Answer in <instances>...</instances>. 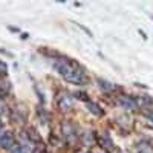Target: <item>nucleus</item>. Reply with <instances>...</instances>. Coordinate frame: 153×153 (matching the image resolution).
<instances>
[{"mask_svg": "<svg viewBox=\"0 0 153 153\" xmlns=\"http://www.w3.org/2000/svg\"><path fill=\"white\" fill-rule=\"evenodd\" d=\"M68 83H72V84H76V86H86L89 78H87V75L84 72V69L78 65V66H75L69 74H66L65 76H63Z\"/></svg>", "mask_w": 153, "mask_h": 153, "instance_id": "obj_1", "label": "nucleus"}, {"mask_svg": "<svg viewBox=\"0 0 153 153\" xmlns=\"http://www.w3.org/2000/svg\"><path fill=\"white\" fill-rule=\"evenodd\" d=\"M16 146V138L9 130H0V147L2 149H12Z\"/></svg>", "mask_w": 153, "mask_h": 153, "instance_id": "obj_2", "label": "nucleus"}, {"mask_svg": "<svg viewBox=\"0 0 153 153\" xmlns=\"http://www.w3.org/2000/svg\"><path fill=\"white\" fill-rule=\"evenodd\" d=\"M117 103L126 109V110H136L138 109V101L133 98V97H129V95H123L117 100Z\"/></svg>", "mask_w": 153, "mask_h": 153, "instance_id": "obj_3", "label": "nucleus"}, {"mask_svg": "<svg viewBox=\"0 0 153 153\" xmlns=\"http://www.w3.org/2000/svg\"><path fill=\"white\" fill-rule=\"evenodd\" d=\"M11 153H34V143L31 141L19 143L11 149Z\"/></svg>", "mask_w": 153, "mask_h": 153, "instance_id": "obj_4", "label": "nucleus"}, {"mask_svg": "<svg viewBox=\"0 0 153 153\" xmlns=\"http://www.w3.org/2000/svg\"><path fill=\"white\" fill-rule=\"evenodd\" d=\"M136 152L138 153H152L153 152V141L149 138H143L141 143L136 146Z\"/></svg>", "mask_w": 153, "mask_h": 153, "instance_id": "obj_5", "label": "nucleus"}, {"mask_svg": "<svg viewBox=\"0 0 153 153\" xmlns=\"http://www.w3.org/2000/svg\"><path fill=\"white\" fill-rule=\"evenodd\" d=\"M58 107L61 110H69L72 107V97L69 94H63L58 97Z\"/></svg>", "mask_w": 153, "mask_h": 153, "instance_id": "obj_6", "label": "nucleus"}, {"mask_svg": "<svg viewBox=\"0 0 153 153\" xmlns=\"http://www.w3.org/2000/svg\"><path fill=\"white\" fill-rule=\"evenodd\" d=\"M87 110L91 112L92 115H95V117H103V109H101L97 103H94V101H87Z\"/></svg>", "mask_w": 153, "mask_h": 153, "instance_id": "obj_7", "label": "nucleus"}, {"mask_svg": "<svg viewBox=\"0 0 153 153\" xmlns=\"http://www.w3.org/2000/svg\"><path fill=\"white\" fill-rule=\"evenodd\" d=\"M97 83H98V86H100L101 91H104V92H112L113 89H115V86H113L112 83H109V81H106V80H103V78H97Z\"/></svg>", "mask_w": 153, "mask_h": 153, "instance_id": "obj_8", "label": "nucleus"}, {"mask_svg": "<svg viewBox=\"0 0 153 153\" xmlns=\"http://www.w3.org/2000/svg\"><path fill=\"white\" fill-rule=\"evenodd\" d=\"M11 91V84L9 81H5L3 78H0V98H5Z\"/></svg>", "mask_w": 153, "mask_h": 153, "instance_id": "obj_9", "label": "nucleus"}, {"mask_svg": "<svg viewBox=\"0 0 153 153\" xmlns=\"http://www.w3.org/2000/svg\"><path fill=\"white\" fill-rule=\"evenodd\" d=\"M101 144H103V147H107V149L113 147V141H112V138L107 132H104L103 135H101Z\"/></svg>", "mask_w": 153, "mask_h": 153, "instance_id": "obj_10", "label": "nucleus"}, {"mask_svg": "<svg viewBox=\"0 0 153 153\" xmlns=\"http://www.w3.org/2000/svg\"><path fill=\"white\" fill-rule=\"evenodd\" d=\"M28 132V141H31V143H38V141H42V138H40V135H38L34 129H28L26 130Z\"/></svg>", "mask_w": 153, "mask_h": 153, "instance_id": "obj_11", "label": "nucleus"}, {"mask_svg": "<svg viewBox=\"0 0 153 153\" xmlns=\"http://www.w3.org/2000/svg\"><path fill=\"white\" fill-rule=\"evenodd\" d=\"M138 103H141L143 106H149V104H153V98H150L147 95H141V98L138 100Z\"/></svg>", "mask_w": 153, "mask_h": 153, "instance_id": "obj_12", "label": "nucleus"}, {"mask_svg": "<svg viewBox=\"0 0 153 153\" xmlns=\"http://www.w3.org/2000/svg\"><path fill=\"white\" fill-rule=\"evenodd\" d=\"M6 72H8V65L3 60H0V76H5Z\"/></svg>", "mask_w": 153, "mask_h": 153, "instance_id": "obj_13", "label": "nucleus"}, {"mask_svg": "<svg viewBox=\"0 0 153 153\" xmlns=\"http://www.w3.org/2000/svg\"><path fill=\"white\" fill-rule=\"evenodd\" d=\"M38 115H40V120H42L40 123L42 124H46L48 123V113H46V110L43 109V112H42V109H40V110H38Z\"/></svg>", "mask_w": 153, "mask_h": 153, "instance_id": "obj_14", "label": "nucleus"}, {"mask_svg": "<svg viewBox=\"0 0 153 153\" xmlns=\"http://www.w3.org/2000/svg\"><path fill=\"white\" fill-rule=\"evenodd\" d=\"M75 97L78 98V100H83V101H86V103H87V101H91V100L87 98V94H84V92H78V94H75Z\"/></svg>", "mask_w": 153, "mask_h": 153, "instance_id": "obj_15", "label": "nucleus"}, {"mask_svg": "<svg viewBox=\"0 0 153 153\" xmlns=\"http://www.w3.org/2000/svg\"><path fill=\"white\" fill-rule=\"evenodd\" d=\"M34 89H35V94L38 95V100H40V103H43V104H45V101H46V100H45V95H42V92L38 91V87H37V86H35Z\"/></svg>", "mask_w": 153, "mask_h": 153, "instance_id": "obj_16", "label": "nucleus"}, {"mask_svg": "<svg viewBox=\"0 0 153 153\" xmlns=\"http://www.w3.org/2000/svg\"><path fill=\"white\" fill-rule=\"evenodd\" d=\"M0 54H3V55H6L9 58H14V54L9 52V51H6V49H3V48H0Z\"/></svg>", "mask_w": 153, "mask_h": 153, "instance_id": "obj_17", "label": "nucleus"}, {"mask_svg": "<svg viewBox=\"0 0 153 153\" xmlns=\"http://www.w3.org/2000/svg\"><path fill=\"white\" fill-rule=\"evenodd\" d=\"M75 25H76V26H78V28H80V29H83V31H84V32H86V34H87V35H89V37H92V35H94V34H92V32H91V31H89V29H87V28H86V26H83V25H80V23H75Z\"/></svg>", "mask_w": 153, "mask_h": 153, "instance_id": "obj_18", "label": "nucleus"}, {"mask_svg": "<svg viewBox=\"0 0 153 153\" xmlns=\"http://www.w3.org/2000/svg\"><path fill=\"white\" fill-rule=\"evenodd\" d=\"M144 115H146V118H147L150 123H153V110H146Z\"/></svg>", "mask_w": 153, "mask_h": 153, "instance_id": "obj_19", "label": "nucleus"}, {"mask_svg": "<svg viewBox=\"0 0 153 153\" xmlns=\"http://www.w3.org/2000/svg\"><path fill=\"white\" fill-rule=\"evenodd\" d=\"M138 32H139V35H143V38H144V40H147V35H146V32H144L143 29H139Z\"/></svg>", "mask_w": 153, "mask_h": 153, "instance_id": "obj_20", "label": "nucleus"}, {"mask_svg": "<svg viewBox=\"0 0 153 153\" xmlns=\"http://www.w3.org/2000/svg\"><path fill=\"white\" fill-rule=\"evenodd\" d=\"M8 29H9V31H12V32H19V31H20L19 28H14V26H8Z\"/></svg>", "mask_w": 153, "mask_h": 153, "instance_id": "obj_21", "label": "nucleus"}, {"mask_svg": "<svg viewBox=\"0 0 153 153\" xmlns=\"http://www.w3.org/2000/svg\"><path fill=\"white\" fill-rule=\"evenodd\" d=\"M28 37H29V34H26V32H23V34H22V38H23V40H26Z\"/></svg>", "mask_w": 153, "mask_h": 153, "instance_id": "obj_22", "label": "nucleus"}, {"mask_svg": "<svg viewBox=\"0 0 153 153\" xmlns=\"http://www.w3.org/2000/svg\"><path fill=\"white\" fill-rule=\"evenodd\" d=\"M117 153H127V152H123V150H118Z\"/></svg>", "mask_w": 153, "mask_h": 153, "instance_id": "obj_23", "label": "nucleus"}, {"mask_svg": "<svg viewBox=\"0 0 153 153\" xmlns=\"http://www.w3.org/2000/svg\"><path fill=\"white\" fill-rule=\"evenodd\" d=\"M0 130H3V129H2V123H0Z\"/></svg>", "mask_w": 153, "mask_h": 153, "instance_id": "obj_24", "label": "nucleus"}, {"mask_svg": "<svg viewBox=\"0 0 153 153\" xmlns=\"http://www.w3.org/2000/svg\"><path fill=\"white\" fill-rule=\"evenodd\" d=\"M152 19H153V17H152Z\"/></svg>", "mask_w": 153, "mask_h": 153, "instance_id": "obj_25", "label": "nucleus"}]
</instances>
